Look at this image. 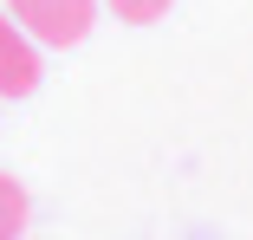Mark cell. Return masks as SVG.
Listing matches in <instances>:
<instances>
[{
  "label": "cell",
  "mask_w": 253,
  "mask_h": 240,
  "mask_svg": "<svg viewBox=\"0 0 253 240\" xmlns=\"http://www.w3.org/2000/svg\"><path fill=\"white\" fill-rule=\"evenodd\" d=\"M13 20L33 45H78L97 20V0H13Z\"/></svg>",
  "instance_id": "1"
},
{
  "label": "cell",
  "mask_w": 253,
  "mask_h": 240,
  "mask_svg": "<svg viewBox=\"0 0 253 240\" xmlns=\"http://www.w3.org/2000/svg\"><path fill=\"white\" fill-rule=\"evenodd\" d=\"M26 234V188L0 169V240H20Z\"/></svg>",
  "instance_id": "3"
},
{
  "label": "cell",
  "mask_w": 253,
  "mask_h": 240,
  "mask_svg": "<svg viewBox=\"0 0 253 240\" xmlns=\"http://www.w3.org/2000/svg\"><path fill=\"white\" fill-rule=\"evenodd\" d=\"M104 7H111L117 20H130V26H149V20H163L175 0H104Z\"/></svg>",
  "instance_id": "4"
},
{
  "label": "cell",
  "mask_w": 253,
  "mask_h": 240,
  "mask_svg": "<svg viewBox=\"0 0 253 240\" xmlns=\"http://www.w3.org/2000/svg\"><path fill=\"white\" fill-rule=\"evenodd\" d=\"M39 84V45L20 33L13 13H0V98H26Z\"/></svg>",
  "instance_id": "2"
}]
</instances>
